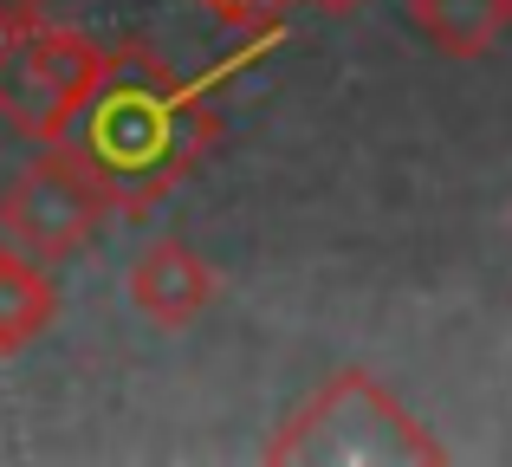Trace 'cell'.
<instances>
[{"instance_id": "obj_4", "label": "cell", "mask_w": 512, "mask_h": 467, "mask_svg": "<svg viewBox=\"0 0 512 467\" xmlns=\"http://www.w3.org/2000/svg\"><path fill=\"white\" fill-rule=\"evenodd\" d=\"M104 215H117L111 195L85 176V163H78L65 143H52V150L33 156V163L7 182V195H0V240L33 253L39 266H59V260H72V253H85L91 240H98Z\"/></svg>"}, {"instance_id": "obj_2", "label": "cell", "mask_w": 512, "mask_h": 467, "mask_svg": "<svg viewBox=\"0 0 512 467\" xmlns=\"http://www.w3.org/2000/svg\"><path fill=\"white\" fill-rule=\"evenodd\" d=\"M266 461L273 467H435L448 461V448L370 370H338L266 442Z\"/></svg>"}, {"instance_id": "obj_6", "label": "cell", "mask_w": 512, "mask_h": 467, "mask_svg": "<svg viewBox=\"0 0 512 467\" xmlns=\"http://www.w3.org/2000/svg\"><path fill=\"white\" fill-rule=\"evenodd\" d=\"M409 26L448 59H487L512 33V0H409Z\"/></svg>"}, {"instance_id": "obj_8", "label": "cell", "mask_w": 512, "mask_h": 467, "mask_svg": "<svg viewBox=\"0 0 512 467\" xmlns=\"http://www.w3.org/2000/svg\"><path fill=\"white\" fill-rule=\"evenodd\" d=\"M195 7H208L214 20L234 26V33H279L286 13L305 7V0H195Z\"/></svg>"}, {"instance_id": "obj_9", "label": "cell", "mask_w": 512, "mask_h": 467, "mask_svg": "<svg viewBox=\"0 0 512 467\" xmlns=\"http://www.w3.org/2000/svg\"><path fill=\"white\" fill-rule=\"evenodd\" d=\"M52 0H0V26H20V20H39Z\"/></svg>"}, {"instance_id": "obj_7", "label": "cell", "mask_w": 512, "mask_h": 467, "mask_svg": "<svg viewBox=\"0 0 512 467\" xmlns=\"http://www.w3.org/2000/svg\"><path fill=\"white\" fill-rule=\"evenodd\" d=\"M52 318H59V286H52V273L33 253L0 240V357L26 351Z\"/></svg>"}, {"instance_id": "obj_5", "label": "cell", "mask_w": 512, "mask_h": 467, "mask_svg": "<svg viewBox=\"0 0 512 467\" xmlns=\"http://www.w3.org/2000/svg\"><path fill=\"white\" fill-rule=\"evenodd\" d=\"M214 292H221L214 286V266L201 260L188 240H156V247H143L137 266H130V305L163 331L195 325L214 305Z\"/></svg>"}, {"instance_id": "obj_1", "label": "cell", "mask_w": 512, "mask_h": 467, "mask_svg": "<svg viewBox=\"0 0 512 467\" xmlns=\"http://www.w3.org/2000/svg\"><path fill=\"white\" fill-rule=\"evenodd\" d=\"M214 137H221L214 78H182L156 46L130 39V46L104 52L98 78L59 143L111 195L117 215L143 221L201 169Z\"/></svg>"}, {"instance_id": "obj_3", "label": "cell", "mask_w": 512, "mask_h": 467, "mask_svg": "<svg viewBox=\"0 0 512 467\" xmlns=\"http://www.w3.org/2000/svg\"><path fill=\"white\" fill-rule=\"evenodd\" d=\"M104 46H91L72 26H52L46 13L20 26H0V117L33 143H59L85 104Z\"/></svg>"}, {"instance_id": "obj_10", "label": "cell", "mask_w": 512, "mask_h": 467, "mask_svg": "<svg viewBox=\"0 0 512 467\" xmlns=\"http://www.w3.org/2000/svg\"><path fill=\"white\" fill-rule=\"evenodd\" d=\"M305 7H318V13H357L363 0H305Z\"/></svg>"}]
</instances>
